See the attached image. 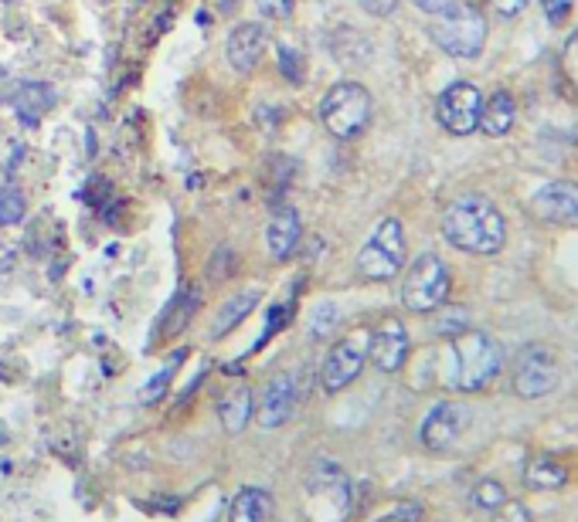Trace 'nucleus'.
Instances as JSON below:
<instances>
[{
  "instance_id": "aec40b11",
  "label": "nucleus",
  "mask_w": 578,
  "mask_h": 522,
  "mask_svg": "<svg viewBox=\"0 0 578 522\" xmlns=\"http://www.w3.org/2000/svg\"><path fill=\"white\" fill-rule=\"evenodd\" d=\"M218 417H221V424H225L229 435L245 432V424L252 420V391L235 387L232 394H225V401L218 404Z\"/></svg>"
},
{
  "instance_id": "f03ea898",
  "label": "nucleus",
  "mask_w": 578,
  "mask_h": 522,
  "mask_svg": "<svg viewBox=\"0 0 578 522\" xmlns=\"http://www.w3.org/2000/svg\"><path fill=\"white\" fill-rule=\"evenodd\" d=\"M450 384L463 394H476L483 387H491L504 370V350L480 329H463L456 337H450Z\"/></svg>"
},
{
  "instance_id": "2f4dec72",
  "label": "nucleus",
  "mask_w": 578,
  "mask_h": 522,
  "mask_svg": "<svg viewBox=\"0 0 578 522\" xmlns=\"http://www.w3.org/2000/svg\"><path fill=\"white\" fill-rule=\"evenodd\" d=\"M571 4L575 0H542V8H545V18H548V24H565L568 21V14H571Z\"/></svg>"
},
{
  "instance_id": "412c9836",
  "label": "nucleus",
  "mask_w": 578,
  "mask_h": 522,
  "mask_svg": "<svg viewBox=\"0 0 578 522\" xmlns=\"http://www.w3.org/2000/svg\"><path fill=\"white\" fill-rule=\"evenodd\" d=\"M201 309V296H198V289H185L181 296H177V302H174V309H170V316H167V322H164V332L167 337H177L188 322H191V316Z\"/></svg>"
},
{
  "instance_id": "b1692460",
  "label": "nucleus",
  "mask_w": 578,
  "mask_h": 522,
  "mask_svg": "<svg viewBox=\"0 0 578 522\" xmlns=\"http://www.w3.org/2000/svg\"><path fill=\"white\" fill-rule=\"evenodd\" d=\"M337 319H340V312L334 302H320L314 312H309V332H314V340H327L337 326Z\"/></svg>"
},
{
  "instance_id": "423d86ee",
  "label": "nucleus",
  "mask_w": 578,
  "mask_h": 522,
  "mask_svg": "<svg viewBox=\"0 0 578 522\" xmlns=\"http://www.w3.org/2000/svg\"><path fill=\"white\" fill-rule=\"evenodd\" d=\"M406 265V231L395 217H385L358 255V275L368 281H388Z\"/></svg>"
},
{
  "instance_id": "4468645a",
  "label": "nucleus",
  "mask_w": 578,
  "mask_h": 522,
  "mask_svg": "<svg viewBox=\"0 0 578 522\" xmlns=\"http://www.w3.org/2000/svg\"><path fill=\"white\" fill-rule=\"evenodd\" d=\"M262 52H265V28L262 24H239L229 34L225 55L239 75H249L262 62Z\"/></svg>"
},
{
  "instance_id": "6e6552de",
  "label": "nucleus",
  "mask_w": 578,
  "mask_h": 522,
  "mask_svg": "<svg viewBox=\"0 0 578 522\" xmlns=\"http://www.w3.org/2000/svg\"><path fill=\"white\" fill-rule=\"evenodd\" d=\"M483 95L473 82H453L435 103V119L450 136H470L480 126Z\"/></svg>"
},
{
  "instance_id": "a878e982",
  "label": "nucleus",
  "mask_w": 578,
  "mask_h": 522,
  "mask_svg": "<svg viewBox=\"0 0 578 522\" xmlns=\"http://www.w3.org/2000/svg\"><path fill=\"white\" fill-rule=\"evenodd\" d=\"M425 519V509L422 502H398L391 512H385L378 522H422Z\"/></svg>"
},
{
  "instance_id": "7c9ffc66",
  "label": "nucleus",
  "mask_w": 578,
  "mask_h": 522,
  "mask_svg": "<svg viewBox=\"0 0 578 522\" xmlns=\"http://www.w3.org/2000/svg\"><path fill=\"white\" fill-rule=\"evenodd\" d=\"M463 329H470L463 309H446V316L439 319V332H442V337H456V332H463Z\"/></svg>"
},
{
  "instance_id": "72a5a7b5",
  "label": "nucleus",
  "mask_w": 578,
  "mask_h": 522,
  "mask_svg": "<svg viewBox=\"0 0 578 522\" xmlns=\"http://www.w3.org/2000/svg\"><path fill=\"white\" fill-rule=\"evenodd\" d=\"M361 8H365L371 18H388V14L398 8V0H361Z\"/></svg>"
},
{
  "instance_id": "dca6fc26",
  "label": "nucleus",
  "mask_w": 578,
  "mask_h": 522,
  "mask_svg": "<svg viewBox=\"0 0 578 522\" xmlns=\"http://www.w3.org/2000/svg\"><path fill=\"white\" fill-rule=\"evenodd\" d=\"M514 122H517V103H514V95L511 92H494L491 99L483 103V109H480V126L476 129H483L486 136H494V139H501V136H507L511 129H514Z\"/></svg>"
},
{
  "instance_id": "9d476101",
  "label": "nucleus",
  "mask_w": 578,
  "mask_h": 522,
  "mask_svg": "<svg viewBox=\"0 0 578 522\" xmlns=\"http://www.w3.org/2000/svg\"><path fill=\"white\" fill-rule=\"evenodd\" d=\"M303 370H290V373H280L273 376L270 384L262 391V401H259V424L265 432H273V427L286 424L296 411V404L303 401Z\"/></svg>"
},
{
  "instance_id": "ddd939ff",
  "label": "nucleus",
  "mask_w": 578,
  "mask_h": 522,
  "mask_svg": "<svg viewBox=\"0 0 578 522\" xmlns=\"http://www.w3.org/2000/svg\"><path fill=\"white\" fill-rule=\"evenodd\" d=\"M530 211L545 224H578V183H548L530 198Z\"/></svg>"
},
{
  "instance_id": "bb28decb",
  "label": "nucleus",
  "mask_w": 578,
  "mask_h": 522,
  "mask_svg": "<svg viewBox=\"0 0 578 522\" xmlns=\"http://www.w3.org/2000/svg\"><path fill=\"white\" fill-rule=\"evenodd\" d=\"M181 360H185V353H177V356H174V363H167V366H164V370H160V373H157V376L150 380V384H147V391H144V394H147V404L160 401L164 387L170 384V376H174V370H177V363H181Z\"/></svg>"
},
{
  "instance_id": "c756f323",
  "label": "nucleus",
  "mask_w": 578,
  "mask_h": 522,
  "mask_svg": "<svg viewBox=\"0 0 578 522\" xmlns=\"http://www.w3.org/2000/svg\"><path fill=\"white\" fill-rule=\"evenodd\" d=\"M255 4H259V11H262L265 18L286 21V18L293 14V4H296V0H255Z\"/></svg>"
},
{
  "instance_id": "f257e3e1",
  "label": "nucleus",
  "mask_w": 578,
  "mask_h": 522,
  "mask_svg": "<svg viewBox=\"0 0 578 522\" xmlns=\"http://www.w3.org/2000/svg\"><path fill=\"white\" fill-rule=\"evenodd\" d=\"M442 237L466 255H497L507 242V221L491 198H456L442 214Z\"/></svg>"
},
{
  "instance_id": "a211bd4d",
  "label": "nucleus",
  "mask_w": 578,
  "mask_h": 522,
  "mask_svg": "<svg viewBox=\"0 0 578 522\" xmlns=\"http://www.w3.org/2000/svg\"><path fill=\"white\" fill-rule=\"evenodd\" d=\"M568 482V468L551 455H535L524 465V486L535 492H551Z\"/></svg>"
},
{
  "instance_id": "20e7f679",
  "label": "nucleus",
  "mask_w": 578,
  "mask_h": 522,
  "mask_svg": "<svg viewBox=\"0 0 578 522\" xmlns=\"http://www.w3.org/2000/svg\"><path fill=\"white\" fill-rule=\"evenodd\" d=\"M371 92L361 82H337L320 103V122L334 139H358L371 126Z\"/></svg>"
},
{
  "instance_id": "2eb2a0df",
  "label": "nucleus",
  "mask_w": 578,
  "mask_h": 522,
  "mask_svg": "<svg viewBox=\"0 0 578 522\" xmlns=\"http://www.w3.org/2000/svg\"><path fill=\"white\" fill-rule=\"evenodd\" d=\"M299 237H303V224L299 214L293 207H280L265 227V248H270L273 262H286L293 258V252L299 248Z\"/></svg>"
},
{
  "instance_id": "1a4fd4ad",
  "label": "nucleus",
  "mask_w": 578,
  "mask_h": 522,
  "mask_svg": "<svg viewBox=\"0 0 578 522\" xmlns=\"http://www.w3.org/2000/svg\"><path fill=\"white\" fill-rule=\"evenodd\" d=\"M558 387V360L545 347H527L521 350L514 363V391L524 401H538Z\"/></svg>"
},
{
  "instance_id": "f3484780",
  "label": "nucleus",
  "mask_w": 578,
  "mask_h": 522,
  "mask_svg": "<svg viewBox=\"0 0 578 522\" xmlns=\"http://www.w3.org/2000/svg\"><path fill=\"white\" fill-rule=\"evenodd\" d=\"M262 302V289L255 285V289H242V292H235V296H229L225 299V306L218 309V316H214V326H211V340H221L225 332H232L239 322H245L249 319V312L255 309Z\"/></svg>"
},
{
  "instance_id": "39448f33",
  "label": "nucleus",
  "mask_w": 578,
  "mask_h": 522,
  "mask_svg": "<svg viewBox=\"0 0 578 522\" xmlns=\"http://www.w3.org/2000/svg\"><path fill=\"white\" fill-rule=\"evenodd\" d=\"M450 268L439 255H419L402 281V302L409 312H435L450 299Z\"/></svg>"
},
{
  "instance_id": "cd10ccee",
  "label": "nucleus",
  "mask_w": 578,
  "mask_h": 522,
  "mask_svg": "<svg viewBox=\"0 0 578 522\" xmlns=\"http://www.w3.org/2000/svg\"><path fill=\"white\" fill-rule=\"evenodd\" d=\"M561 72L571 85H578V31L561 47Z\"/></svg>"
},
{
  "instance_id": "4be33fe9",
  "label": "nucleus",
  "mask_w": 578,
  "mask_h": 522,
  "mask_svg": "<svg viewBox=\"0 0 578 522\" xmlns=\"http://www.w3.org/2000/svg\"><path fill=\"white\" fill-rule=\"evenodd\" d=\"M507 502V489L501 486V482H494V479H483V482H476L473 486V492H470V505L476 509V512H497L501 505Z\"/></svg>"
},
{
  "instance_id": "c85d7f7f",
  "label": "nucleus",
  "mask_w": 578,
  "mask_h": 522,
  "mask_svg": "<svg viewBox=\"0 0 578 522\" xmlns=\"http://www.w3.org/2000/svg\"><path fill=\"white\" fill-rule=\"evenodd\" d=\"M491 522H530V512L521 502L507 499L497 512H491Z\"/></svg>"
},
{
  "instance_id": "f8f14e48",
  "label": "nucleus",
  "mask_w": 578,
  "mask_h": 522,
  "mask_svg": "<svg viewBox=\"0 0 578 522\" xmlns=\"http://www.w3.org/2000/svg\"><path fill=\"white\" fill-rule=\"evenodd\" d=\"M409 329L402 326V319H385L368 337V360L381 373H398L409 360Z\"/></svg>"
},
{
  "instance_id": "6ab92c4d",
  "label": "nucleus",
  "mask_w": 578,
  "mask_h": 522,
  "mask_svg": "<svg viewBox=\"0 0 578 522\" xmlns=\"http://www.w3.org/2000/svg\"><path fill=\"white\" fill-rule=\"evenodd\" d=\"M273 512V496L265 489H242L229 505V522H265Z\"/></svg>"
},
{
  "instance_id": "393cba45",
  "label": "nucleus",
  "mask_w": 578,
  "mask_h": 522,
  "mask_svg": "<svg viewBox=\"0 0 578 522\" xmlns=\"http://www.w3.org/2000/svg\"><path fill=\"white\" fill-rule=\"evenodd\" d=\"M280 68H283L286 82H293V85H299V82H303L306 65H303V55L296 52L293 44H280Z\"/></svg>"
},
{
  "instance_id": "f704fd0d",
  "label": "nucleus",
  "mask_w": 578,
  "mask_h": 522,
  "mask_svg": "<svg viewBox=\"0 0 578 522\" xmlns=\"http://www.w3.org/2000/svg\"><path fill=\"white\" fill-rule=\"evenodd\" d=\"M412 4L425 14H442V11H450L453 4H460V0H412Z\"/></svg>"
},
{
  "instance_id": "473e14b6",
  "label": "nucleus",
  "mask_w": 578,
  "mask_h": 522,
  "mask_svg": "<svg viewBox=\"0 0 578 522\" xmlns=\"http://www.w3.org/2000/svg\"><path fill=\"white\" fill-rule=\"evenodd\" d=\"M486 8H491V14H497L501 21H511L527 8V0H486Z\"/></svg>"
},
{
  "instance_id": "9b49d317",
  "label": "nucleus",
  "mask_w": 578,
  "mask_h": 522,
  "mask_svg": "<svg viewBox=\"0 0 578 522\" xmlns=\"http://www.w3.org/2000/svg\"><path fill=\"white\" fill-rule=\"evenodd\" d=\"M466 424H470V411H466L463 404L442 401V404H435V407L425 414L419 438H422V445H425L429 451H446V448H453V445L463 438Z\"/></svg>"
},
{
  "instance_id": "5701e85b",
  "label": "nucleus",
  "mask_w": 578,
  "mask_h": 522,
  "mask_svg": "<svg viewBox=\"0 0 578 522\" xmlns=\"http://www.w3.org/2000/svg\"><path fill=\"white\" fill-rule=\"evenodd\" d=\"M24 214H28V201L18 194V190L14 187L0 190V227H11V224L24 221Z\"/></svg>"
},
{
  "instance_id": "7ed1b4c3",
  "label": "nucleus",
  "mask_w": 578,
  "mask_h": 522,
  "mask_svg": "<svg viewBox=\"0 0 578 522\" xmlns=\"http://www.w3.org/2000/svg\"><path fill=\"white\" fill-rule=\"evenodd\" d=\"M486 34H491V28H486L483 11L466 4V0L435 14V21L429 24V38L453 58H480Z\"/></svg>"
},
{
  "instance_id": "0eeeda50",
  "label": "nucleus",
  "mask_w": 578,
  "mask_h": 522,
  "mask_svg": "<svg viewBox=\"0 0 578 522\" xmlns=\"http://www.w3.org/2000/svg\"><path fill=\"white\" fill-rule=\"evenodd\" d=\"M368 337L371 332L358 329V332H350V337H344L340 343L330 347V353L320 366V384H324L327 394L344 391L347 384H354V380L361 376V370L368 363Z\"/></svg>"
}]
</instances>
